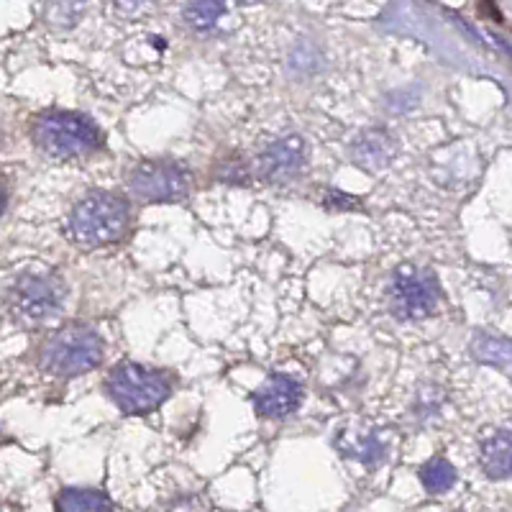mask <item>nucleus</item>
<instances>
[{
	"instance_id": "obj_11",
	"label": "nucleus",
	"mask_w": 512,
	"mask_h": 512,
	"mask_svg": "<svg viewBox=\"0 0 512 512\" xmlns=\"http://www.w3.org/2000/svg\"><path fill=\"white\" fill-rule=\"evenodd\" d=\"M479 459L489 479H512V431H492L484 436Z\"/></svg>"
},
{
	"instance_id": "obj_9",
	"label": "nucleus",
	"mask_w": 512,
	"mask_h": 512,
	"mask_svg": "<svg viewBox=\"0 0 512 512\" xmlns=\"http://www.w3.org/2000/svg\"><path fill=\"white\" fill-rule=\"evenodd\" d=\"M300 400H303V387L285 374H272L254 392V405L264 418H287L300 408Z\"/></svg>"
},
{
	"instance_id": "obj_13",
	"label": "nucleus",
	"mask_w": 512,
	"mask_h": 512,
	"mask_svg": "<svg viewBox=\"0 0 512 512\" xmlns=\"http://www.w3.org/2000/svg\"><path fill=\"white\" fill-rule=\"evenodd\" d=\"M226 13V0H190L185 8L187 24L195 31H210Z\"/></svg>"
},
{
	"instance_id": "obj_14",
	"label": "nucleus",
	"mask_w": 512,
	"mask_h": 512,
	"mask_svg": "<svg viewBox=\"0 0 512 512\" xmlns=\"http://www.w3.org/2000/svg\"><path fill=\"white\" fill-rule=\"evenodd\" d=\"M474 356L484 364H492V367L507 369L512 364V341L507 338H495V336H479L474 341Z\"/></svg>"
},
{
	"instance_id": "obj_8",
	"label": "nucleus",
	"mask_w": 512,
	"mask_h": 512,
	"mask_svg": "<svg viewBox=\"0 0 512 512\" xmlns=\"http://www.w3.org/2000/svg\"><path fill=\"white\" fill-rule=\"evenodd\" d=\"M305 159H308L305 141L300 136H285V139H277L264 149L259 162H256V169H259V177L264 182L285 185L303 172Z\"/></svg>"
},
{
	"instance_id": "obj_19",
	"label": "nucleus",
	"mask_w": 512,
	"mask_h": 512,
	"mask_svg": "<svg viewBox=\"0 0 512 512\" xmlns=\"http://www.w3.org/2000/svg\"><path fill=\"white\" fill-rule=\"evenodd\" d=\"M241 6H251V3H256V0H239Z\"/></svg>"
},
{
	"instance_id": "obj_16",
	"label": "nucleus",
	"mask_w": 512,
	"mask_h": 512,
	"mask_svg": "<svg viewBox=\"0 0 512 512\" xmlns=\"http://www.w3.org/2000/svg\"><path fill=\"white\" fill-rule=\"evenodd\" d=\"M344 451L349 456H356V459L364 461V464H369V466L379 464V461L384 459V443L379 441L374 433H369V436L354 438L351 443H346Z\"/></svg>"
},
{
	"instance_id": "obj_10",
	"label": "nucleus",
	"mask_w": 512,
	"mask_h": 512,
	"mask_svg": "<svg viewBox=\"0 0 512 512\" xmlns=\"http://www.w3.org/2000/svg\"><path fill=\"white\" fill-rule=\"evenodd\" d=\"M397 154V144L387 131H367L361 134L359 139L351 146V159H354L356 167L367 169V172H379L387 164L392 162V157Z\"/></svg>"
},
{
	"instance_id": "obj_15",
	"label": "nucleus",
	"mask_w": 512,
	"mask_h": 512,
	"mask_svg": "<svg viewBox=\"0 0 512 512\" xmlns=\"http://www.w3.org/2000/svg\"><path fill=\"white\" fill-rule=\"evenodd\" d=\"M420 482H423V487L428 489L431 495H443L446 489L454 487L456 469L448 464L446 459L436 456V459H431L428 464L423 466V472H420Z\"/></svg>"
},
{
	"instance_id": "obj_5",
	"label": "nucleus",
	"mask_w": 512,
	"mask_h": 512,
	"mask_svg": "<svg viewBox=\"0 0 512 512\" xmlns=\"http://www.w3.org/2000/svg\"><path fill=\"white\" fill-rule=\"evenodd\" d=\"M192 177L182 164L149 159L128 172V190L146 203H177L187 198Z\"/></svg>"
},
{
	"instance_id": "obj_3",
	"label": "nucleus",
	"mask_w": 512,
	"mask_h": 512,
	"mask_svg": "<svg viewBox=\"0 0 512 512\" xmlns=\"http://www.w3.org/2000/svg\"><path fill=\"white\" fill-rule=\"evenodd\" d=\"M105 392L128 415H146L157 410L169 397V382L164 374L141 364H116L105 379Z\"/></svg>"
},
{
	"instance_id": "obj_12",
	"label": "nucleus",
	"mask_w": 512,
	"mask_h": 512,
	"mask_svg": "<svg viewBox=\"0 0 512 512\" xmlns=\"http://www.w3.org/2000/svg\"><path fill=\"white\" fill-rule=\"evenodd\" d=\"M57 507L64 512H100V510H113V502L95 489H64L59 495Z\"/></svg>"
},
{
	"instance_id": "obj_4",
	"label": "nucleus",
	"mask_w": 512,
	"mask_h": 512,
	"mask_svg": "<svg viewBox=\"0 0 512 512\" xmlns=\"http://www.w3.org/2000/svg\"><path fill=\"white\" fill-rule=\"evenodd\" d=\"M103 359V341L88 326H67L54 333L44 346L41 367L59 377L93 372Z\"/></svg>"
},
{
	"instance_id": "obj_17",
	"label": "nucleus",
	"mask_w": 512,
	"mask_h": 512,
	"mask_svg": "<svg viewBox=\"0 0 512 512\" xmlns=\"http://www.w3.org/2000/svg\"><path fill=\"white\" fill-rule=\"evenodd\" d=\"M326 205L328 208H344V205H359V200L356 198H349V195H341V192L331 190L328 192V198H326Z\"/></svg>"
},
{
	"instance_id": "obj_18",
	"label": "nucleus",
	"mask_w": 512,
	"mask_h": 512,
	"mask_svg": "<svg viewBox=\"0 0 512 512\" xmlns=\"http://www.w3.org/2000/svg\"><path fill=\"white\" fill-rule=\"evenodd\" d=\"M113 3L121 8H139L141 3H146V0H113Z\"/></svg>"
},
{
	"instance_id": "obj_1",
	"label": "nucleus",
	"mask_w": 512,
	"mask_h": 512,
	"mask_svg": "<svg viewBox=\"0 0 512 512\" xmlns=\"http://www.w3.org/2000/svg\"><path fill=\"white\" fill-rule=\"evenodd\" d=\"M34 144L57 159H75L100 149L103 136L88 116L72 111H44L34 121Z\"/></svg>"
},
{
	"instance_id": "obj_7",
	"label": "nucleus",
	"mask_w": 512,
	"mask_h": 512,
	"mask_svg": "<svg viewBox=\"0 0 512 512\" xmlns=\"http://www.w3.org/2000/svg\"><path fill=\"white\" fill-rule=\"evenodd\" d=\"M64 287L52 274H24L13 285V305L24 318L47 320L62 308Z\"/></svg>"
},
{
	"instance_id": "obj_2",
	"label": "nucleus",
	"mask_w": 512,
	"mask_h": 512,
	"mask_svg": "<svg viewBox=\"0 0 512 512\" xmlns=\"http://www.w3.org/2000/svg\"><path fill=\"white\" fill-rule=\"evenodd\" d=\"M128 203L116 192H90L72 208L70 236L85 246L113 244L126 233Z\"/></svg>"
},
{
	"instance_id": "obj_6",
	"label": "nucleus",
	"mask_w": 512,
	"mask_h": 512,
	"mask_svg": "<svg viewBox=\"0 0 512 512\" xmlns=\"http://www.w3.org/2000/svg\"><path fill=\"white\" fill-rule=\"evenodd\" d=\"M438 303L436 274L405 264L395 272L390 285V308L400 320H418L431 315Z\"/></svg>"
}]
</instances>
